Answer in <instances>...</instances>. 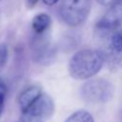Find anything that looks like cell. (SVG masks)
Segmentation results:
<instances>
[{"mask_svg": "<svg viewBox=\"0 0 122 122\" xmlns=\"http://www.w3.org/2000/svg\"><path fill=\"white\" fill-rule=\"evenodd\" d=\"M65 122H93V118L90 112L81 110L70 115Z\"/></svg>", "mask_w": 122, "mask_h": 122, "instance_id": "obj_9", "label": "cell"}, {"mask_svg": "<svg viewBox=\"0 0 122 122\" xmlns=\"http://www.w3.org/2000/svg\"><path fill=\"white\" fill-rule=\"evenodd\" d=\"M122 24V0L112 3L103 17L97 22L95 29L100 35H108L116 30Z\"/></svg>", "mask_w": 122, "mask_h": 122, "instance_id": "obj_6", "label": "cell"}, {"mask_svg": "<svg viewBox=\"0 0 122 122\" xmlns=\"http://www.w3.org/2000/svg\"><path fill=\"white\" fill-rule=\"evenodd\" d=\"M43 2L48 6H52L58 2V0H43Z\"/></svg>", "mask_w": 122, "mask_h": 122, "instance_id": "obj_14", "label": "cell"}, {"mask_svg": "<svg viewBox=\"0 0 122 122\" xmlns=\"http://www.w3.org/2000/svg\"><path fill=\"white\" fill-rule=\"evenodd\" d=\"M104 61V55L101 51L92 49L79 51L69 61L70 75L78 80L89 79L101 70Z\"/></svg>", "mask_w": 122, "mask_h": 122, "instance_id": "obj_1", "label": "cell"}, {"mask_svg": "<svg viewBox=\"0 0 122 122\" xmlns=\"http://www.w3.org/2000/svg\"><path fill=\"white\" fill-rule=\"evenodd\" d=\"M4 99H5V97L0 96V116H1V114L3 112V109H4Z\"/></svg>", "mask_w": 122, "mask_h": 122, "instance_id": "obj_15", "label": "cell"}, {"mask_svg": "<svg viewBox=\"0 0 122 122\" xmlns=\"http://www.w3.org/2000/svg\"><path fill=\"white\" fill-rule=\"evenodd\" d=\"M54 112V103L51 97L41 93L25 111L22 112L21 122H47Z\"/></svg>", "mask_w": 122, "mask_h": 122, "instance_id": "obj_3", "label": "cell"}, {"mask_svg": "<svg viewBox=\"0 0 122 122\" xmlns=\"http://www.w3.org/2000/svg\"><path fill=\"white\" fill-rule=\"evenodd\" d=\"M8 56H9L8 46L5 43H1L0 44V68L5 66L8 60Z\"/></svg>", "mask_w": 122, "mask_h": 122, "instance_id": "obj_10", "label": "cell"}, {"mask_svg": "<svg viewBox=\"0 0 122 122\" xmlns=\"http://www.w3.org/2000/svg\"><path fill=\"white\" fill-rule=\"evenodd\" d=\"M121 122H122V114H121Z\"/></svg>", "mask_w": 122, "mask_h": 122, "instance_id": "obj_16", "label": "cell"}, {"mask_svg": "<svg viewBox=\"0 0 122 122\" xmlns=\"http://www.w3.org/2000/svg\"><path fill=\"white\" fill-rule=\"evenodd\" d=\"M42 93L40 88L32 86L30 87L28 89H26L25 91H23L19 96L18 102H19V106L21 111H25L40 94Z\"/></svg>", "mask_w": 122, "mask_h": 122, "instance_id": "obj_7", "label": "cell"}, {"mask_svg": "<svg viewBox=\"0 0 122 122\" xmlns=\"http://www.w3.org/2000/svg\"><path fill=\"white\" fill-rule=\"evenodd\" d=\"M103 52L104 60L112 71L122 69V30L110 33Z\"/></svg>", "mask_w": 122, "mask_h": 122, "instance_id": "obj_5", "label": "cell"}, {"mask_svg": "<svg viewBox=\"0 0 122 122\" xmlns=\"http://www.w3.org/2000/svg\"><path fill=\"white\" fill-rule=\"evenodd\" d=\"M6 93H7V86H6V83L4 82V80L2 78H0V96L5 97Z\"/></svg>", "mask_w": 122, "mask_h": 122, "instance_id": "obj_11", "label": "cell"}, {"mask_svg": "<svg viewBox=\"0 0 122 122\" xmlns=\"http://www.w3.org/2000/svg\"><path fill=\"white\" fill-rule=\"evenodd\" d=\"M115 1H117V0H97L98 3H100L101 5H105V6H107V5H112V4L114 3Z\"/></svg>", "mask_w": 122, "mask_h": 122, "instance_id": "obj_12", "label": "cell"}, {"mask_svg": "<svg viewBox=\"0 0 122 122\" xmlns=\"http://www.w3.org/2000/svg\"><path fill=\"white\" fill-rule=\"evenodd\" d=\"M19 122H21V121H19Z\"/></svg>", "mask_w": 122, "mask_h": 122, "instance_id": "obj_17", "label": "cell"}, {"mask_svg": "<svg viewBox=\"0 0 122 122\" xmlns=\"http://www.w3.org/2000/svg\"><path fill=\"white\" fill-rule=\"evenodd\" d=\"M37 2H38V0H27V4H28V6L30 8L34 7L37 4Z\"/></svg>", "mask_w": 122, "mask_h": 122, "instance_id": "obj_13", "label": "cell"}, {"mask_svg": "<svg viewBox=\"0 0 122 122\" xmlns=\"http://www.w3.org/2000/svg\"><path fill=\"white\" fill-rule=\"evenodd\" d=\"M113 85L106 79L96 78L87 81L81 88L82 98L90 103H106L113 95Z\"/></svg>", "mask_w": 122, "mask_h": 122, "instance_id": "obj_4", "label": "cell"}, {"mask_svg": "<svg viewBox=\"0 0 122 122\" xmlns=\"http://www.w3.org/2000/svg\"><path fill=\"white\" fill-rule=\"evenodd\" d=\"M91 8L92 0H63L60 15L67 25L77 27L87 19Z\"/></svg>", "mask_w": 122, "mask_h": 122, "instance_id": "obj_2", "label": "cell"}, {"mask_svg": "<svg viewBox=\"0 0 122 122\" xmlns=\"http://www.w3.org/2000/svg\"><path fill=\"white\" fill-rule=\"evenodd\" d=\"M51 25V17L47 13H39L32 19V29L36 34H42Z\"/></svg>", "mask_w": 122, "mask_h": 122, "instance_id": "obj_8", "label": "cell"}]
</instances>
